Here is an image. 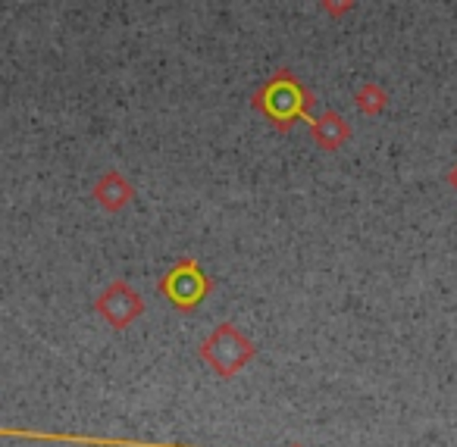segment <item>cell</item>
Segmentation results:
<instances>
[{"mask_svg":"<svg viewBox=\"0 0 457 447\" xmlns=\"http://www.w3.org/2000/svg\"><path fill=\"white\" fill-rule=\"evenodd\" d=\"M201 353L207 363H213V369L220 372L222 378H232L251 357H254V347H251V341H245L232 326H220L204 341Z\"/></svg>","mask_w":457,"mask_h":447,"instance_id":"cell-1","label":"cell"},{"mask_svg":"<svg viewBox=\"0 0 457 447\" xmlns=\"http://www.w3.org/2000/svg\"><path fill=\"white\" fill-rule=\"evenodd\" d=\"M163 291L176 307L188 310V307H195V303H201V297L207 294V278H204V272L197 269L195 263L185 260V263H179L176 269L163 278Z\"/></svg>","mask_w":457,"mask_h":447,"instance_id":"cell-2","label":"cell"},{"mask_svg":"<svg viewBox=\"0 0 457 447\" xmlns=\"http://www.w3.org/2000/svg\"><path fill=\"white\" fill-rule=\"evenodd\" d=\"M97 310H101V313L107 316L116 328H126L129 322L141 313V301H138V294L129 291V285L116 282V285H110L107 294L97 301Z\"/></svg>","mask_w":457,"mask_h":447,"instance_id":"cell-3","label":"cell"},{"mask_svg":"<svg viewBox=\"0 0 457 447\" xmlns=\"http://www.w3.org/2000/svg\"><path fill=\"white\" fill-rule=\"evenodd\" d=\"M10 438H38V441H76V444H101V447H185V444H154V441H129V438H82V435H47L26 432V428H0Z\"/></svg>","mask_w":457,"mask_h":447,"instance_id":"cell-4","label":"cell"},{"mask_svg":"<svg viewBox=\"0 0 457 447\" xmlns=\"http://www.w3.org/2000/svg\"><path fill=\"white\" fill-rule=\"evenodd\" d=\"M292 447H301V444H292Z\"/></svg>","mask_w":457,"mask_h":447,"instance_id":"cell-5","label":"cell"}]
</instances>
